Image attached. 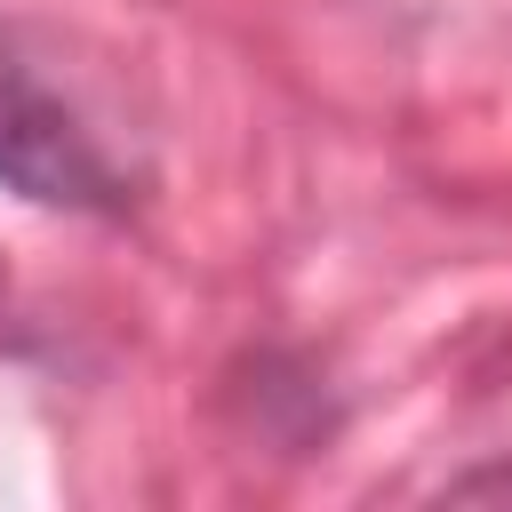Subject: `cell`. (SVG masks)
<instances>
[{
  "label": "cell",
  "mask_w": 512,
  "mask_h": 512,
  "mask_svg": "<svg viewBox=\"0 0 512 512\" xmlns=\"http://www.w3.org/2000/svg\"><path fill=\"white\" fill-rule=\"evenodd\" d=\"M448 504H512V464H472V472H448L440 480Z\"/></svg>",
  "instance_id": "2"
},
{
  "label": "cell",
  "mask_w": 512,
  "mask_h": 512,
  "mask_svg": "<svg viewBox=\"0 0 512 512\" xmlns=\"http://www.w3.org/2000/svg\"><path fill=\"white\" fill-rule=\"evenodd\" d=\"M0 184L64 216H128L144 200V160L16 16H0Z\"/></svg>",
  "instance_id": "1"
}]
</instances>
